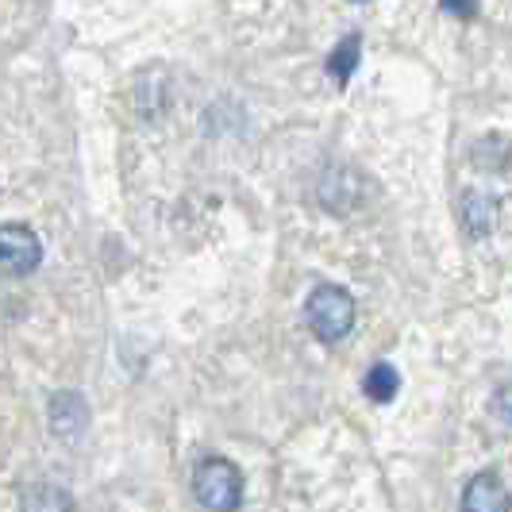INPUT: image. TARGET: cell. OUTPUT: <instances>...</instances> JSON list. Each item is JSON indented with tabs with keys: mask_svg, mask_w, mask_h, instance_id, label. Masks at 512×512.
Masks as SVG:
<instances>
[{
	"mask_svg": "<svg viewBox=\"0 0 512 512\" xmlns=\"http://www.w3.org/2000/svg\"><path fill=\"white\" fill-rule=\"evenodd\" d=\"M193 493L212 512H235L243 505V470L231 459H205L193 470Z\"/></svg>",
	"mask_w": 512,
	"mask_h": 512,
	"instance_id": "7a4b0ae2",
	"label": "cell"
},
{
	"mask_svg": "<svg viewBox=\"0 0 512 512\" xmlns=\"http://www.w3.org/2000/svg\"><path fill=\"white\" fill-rule=\"evenodd\" d=\"M462 512H512L509 486L493 470H482L462 489Z\"/></svg>",
	"mask_w": 512,
	"mask_h": 512,
	"instance_id": "277c9868",
	"label": "cell"
},
{
	"mask_svg": "<svg viewBox=\"0 0 512 512\" xmlns=\"http://www.w3.org/2000/svg\"><path fill=\"white\" fill-rule=\"evenodd\" d=\"M443 8L451 16H459V20H474L478 16V0H443Z\"/></svg>",
	"mask_w": 512,
	"mask_h": 512,
	"instance_id": "30bf717a",
	"label": "cell"
},
{
	"mask_svg": "<svg viewBox=\"0 0 512 512\" xmlns=\"http://www.w3.org/2000/svg\"><path fill=\"white\" fill-rule=\"evenodd\" d=\"M362 389H366V397H370L374 405H389V401L401 393V374H397V366L374 362V366L366 370V378H362Z\"/></svg>",
	"mask_w": 512,
	"mask_h": 512,
	"instance_id": "8992f818",
	"label": "cell"
},
{
	"mask_svg": "<svg viewBox=\"0 0 512 512\" xmlns=\"http://www.w3.org/2000/svg\"><path fill=\"white\" fill-rule=\"evenodd\" d=\"M308 328L316 332L320 343H343L355 332V297L343 285H316L305 301Z\"/></svg>",
	"mask_w": 512,
	"mask_h": 512,
	"instance_id": "6da1fadb",
	"label": "cell"
},
{
	"mask_svg": "<svg viewBox=\"0 0 512 512\" xmlns=\"http://www.w3.org/2000/svg\"><path fill=\"white\" fill-rule=\"evenodd\" d=\"M359 54H362V39L359 35H347L339 47L332 51V58H328V74L335 77V85L343 89L347 81H351V74H355V66H359Z\"/></svg>",
	"mask_w": 512,
	"mask_h": 512,
	"instance_id": "ba28073f",
	"label": "cell"
},
{
	"mask_svg": "<svg viewBox=\"0 0 512 512\" xmlns=\"http://www.w3.org/2000/svg\"><path fill=\"white\" fill-rule=\"evenodd\" d=\"M493 416L512 428V385H501V389L493 393Z\"/></svg>",
	"mask_w": 512,
	"mask_h": 512,
	"instance_id": "9c48e42d",
	"label": "cell"
},
{
	"mask_svg": "<svg viewBox=\"0 0 512 512\" xmlns=\"http://www.w3.org/2000/svg\"><path fill=\"white\" fill-rule=\"evenodd\" d=\"M20 512H74V497L58 486H35L24 493Z\"/></svg>",
	"mask_w": 512,
	"mask_h": 512,
	"instance_id": "52a82bcc",
	"label": "cell"
},
{
	"mask_svg": "<svg viewBox=\"0 0 512 512\" xmlns=\"http://www.w3.org/2000/svg\"><path fill=\"white\" fill-rule=\"evenodd\" d=\"M462 224L474 239H486L497 224V197L489 193H466L462 197Z\"/></svg>",
	"mask_w": 512,
	"mask_h": 512,
	"instance_id": "5b68a950",
	"label": "cell"
},
{
	"mask_svg": "<svg viewBox=\"0 0 512 512\" xmlns=\"http://www.w3.org/2000/svg\"><path fill=\"white\" fill-rule=\"evenodd\" d=\"M43 262V243L27 224H0V274L27 278Z\"/></svg>",
	"mask_w": 512,
	"mask_h": 512,
	"instance_id": "3957f363",
	"label": "cell"
}]
</instances>
